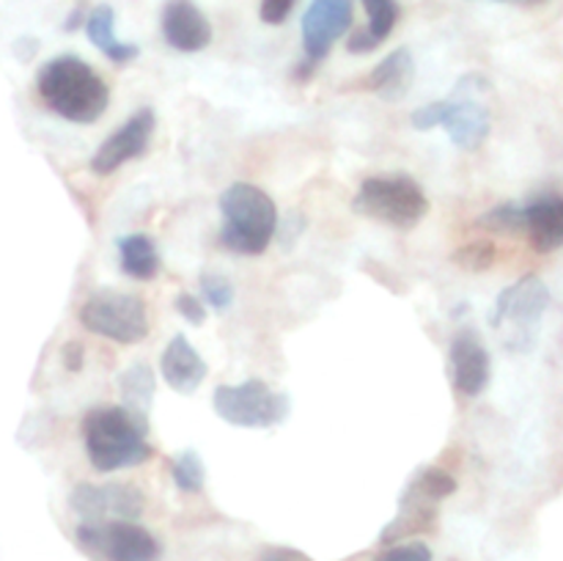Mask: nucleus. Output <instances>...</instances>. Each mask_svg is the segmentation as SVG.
I'll return each instance as SVG.
<instances>
[{"label":"nucleus","mask_w":563,"mask_h":561,"mask_svg":"<svg viewBox=\"0 0 563 561\" xmlns=\"http://www.w3.org/2000/svg\"><path fill=\"white\" fill-rule=\"evenodd\" d=\"M80 22H82V11H80V6H77V9L71 11L69 20H66V31H75V28L80 25Z\"/></svg>","instance_id":"nucleus-34"},{"label":"nucleus","mask_w":563,"mask_h":561,"mask_svg":"<svg viewBox=\"0 0 563 561\" xmlns=\"http://www.w3.org/2000/svg\"><path fill=\"white\" fill-rule=\"evenodd\" d=\"M77 544L104 561H157L159 542L135 520L80 522Z\"/></svg>","instance_id":"nucleus-9"},{"label":"nucleus","mask_w":563,"mask_h":561,"mask_svg":"<svg viewBox=\"0 0 563 561\" xmlns=\"http://www.w3.org/2000/svg\"><path fill=\"white\" fill-rule=\"evenodd\" d=\"M220 215H223V229H220L223 248L242 256H258L267 251L278 226V209L262 187L247 182L229 185L220 196Z\"/></svg>","instance_id":"nucleus-3"},{"label":"nucleus","mask_w":563,"mask_h":561,"mask_svg":"<svg viewBox=\"0 0 563 561\" xmlns=\"http://www.w3.org/2000/svg\"><path fill=\"white\" fill-rule=\"evenodd\" d=\"M412 484H416L423 495H429L432 501H438V504L443 498H449V495L456 493V479L438 465L423 468V471L412 479Z\"/></svg>","instance_id":"nucleus-26"},{"label":"nucleus","mask_w":563,"mask_h":561,"mask_svg":"<svg viewBox=\"0 0 563 561\" xmlns=\"http://www.w3.org/2000/svg\"><path fill=\"white\" fill-rule=\"evenodd\" d=\"M148 421L124 405H104L82 418L88 460L97 471L113 473L135 468L154 454L146 440Z\"/></svg>","instance_id":"nucleus-1"},{"label":"nucleus","mask_w":563,"mask_h":561,"mask_svg":"<svg viewBox=\"0 0 563 561\" xmlns=\"http://www.w3.org/2000/svg\"><path fill=\"white\" fill-rule=\"evenodd\" d=\"M489 352L482 336L473 328H462L451 341V377L456 391L465 396H478L489 383Z\"/></svg>","instance_id":"nucleus-14"},{"label":"nucleus","mask_w":563,"mask_h":561,"mask_svg":"<svg viewBox=\"0 0 563 561\" xmlns=\"http://www.w3.org/2000/svg\"><path fill=\"white\" fill-rule=\"evenodd\" d=\"M522 218L539 253H553L563 245V198L559 193H539L522 209Z\"/></svg>","instance_id":"nucleus-16"},{"label":"nucleus","mask_w":563,"mask_h":561,"mask_svg":"<svg viewBox=\"0 0 563 561\" xmlns=\"http://www.w3.org/2000/svg\"><path fill=\"white\" fill-rule=\"evenodd\" d=\"M201 295L214 311H225L234 302V284L220 273H201Z\"/></svg>","instance_id":"nucleus-27"},{"label":"nucleus","mask_w":563,"mask_h":561,"mask_svg":"<svg viewBox=\"0 0 563 561\" xmlns=\"http://www.w3.org/2000/svg\"><path fill=\"white\" fill-rule=\"evenodd\" d=\"M82 328L104 336L115 344H137L148 333L146 306L137 295L119 289H99L80 306Z\"/></svg>","instance_id":"nucleus-7"},{"label":"nucleus","mask_w":563,"mask_h":561,"mask_svg":"<svg viewBox=\"0 0 563 561\" xmlns=\"http://www.w3.org/2000/svg\"><path fill=\"white\" fill-rule=\"evenodd\" d=\"M176 311H179L181 317H185L190 324L207 322V306H203L198 297L187 295V292H181V295L176 297Z\"/></svg>","instance_id":"nucleus-30"},{"label":"nucleus","mask_w":563,"mask_h":561,"mask_svg":"<svg viewBox=\"0 0 563 561\" xmlns=\"http://www.w3.org/2000/svg\"><path fill=\"white\" fill-rule=\"evenodd\" d=\"M451 258H454V264H460L462 270H467V273H484V270H489L495 264L498 251H495V245L489 240H473L467 242V245L456 248Z\"/></svg>","instance_id":"nucleus-24"},{"label":"nucleus","mask_w":563,"mask_h":561,"mask_svg":"<svg viewBox=\"0 0 563 561\" xmlns=\"http://www.w3.org/2000/svg\"><path fill=\"white\" fill-rule=\"evenodd\" d=\"M119 391L124 396V407L148 416V407L154 402V372L148 369V363H132L130 369L119 374Z\"/></svg>","instance_id":"nucleus-22"},{"label":"nucleus","mask_w":563,"mask_h":561,"mask_svg":"<svg viewBox=\"0 0 563 561\" xmlns=\"http://www.w3.org/2000/svg\"><path fill=\"white\" fill-rule=\"evenodd\" d=\"M82 358H86V350H82L80 341H69V344L64 346V366L69 369V372H80Z\"/></svg>","instance_id":"nucleus-32"},{"label":"nucleus","mask_w":563,"mask_h":561,"mask_svg":"<svg viewBox=\"0 0 563 561\" xmlns=\"http://www.w3.org/2000/svg\"><path fill=\"white\" fill-rule=\"evenodd\" d=\"M214 413L223 421L245 429L275 427L289 413V399L269 388L264 380H245L240 385H220L212 396Z\"/></svg>","instance_id":"nucleus-8"},{"label":"nucleus","mask_w":563,"mask_h":561,"mask_svg":"<svg viewBox=\"0 0 563 561\" xmlns=\"http://www.w3.org/2000/svg\"><path fill=\"white\" fill-rule=\"evenodd\" d=\"M410 121L418 132H427V130H434V127H440V102H429L423 105V108H418L416 113L410 116Z\"/></svg>","instance_id":"nucleus-31"},{"label":"nucleus","mask_w":563,"mask_h":561,"mask_svg":"<svg viewBox=\"0 0 563 561\" xmlns=\"http://www.w3.org/2000/svg\"><path fill=\"white\" fill-rule=\"evenodd\" d=\"M434 517H438V501H432L429 495H423L421 490L410 482L405 498H401L399 515L394 517V522H388V526H385L379 542L390 544V542H396V539L407 537V534L432 531Z\"/></svg>","instance_id":"nucleus-18"},{"label":"nucleus","mask_w":563,"mask_h":561,"mask_svg":"<svg viewBox=\"0 0 563 561\" xmlns=\"http://www.w3.org/2000/svg\"><path fill=\"white\" fill-rule=\"evenodd\" d=\"M69 506L86 522L137 520L143 515V493L132 484H77Z\"/></svg>","instance_id":"nucleus-10"},{"label":"nucleus","mask_w":563,"mask_h":561,"mask_svg":"<svg viewBox=\"0 0 563 561\" xmlns=\"http://www.w3.org/2000/svg\"><path fill=\"white\" fill-rule=\"evenodd\" d=\"M478 226L493 231V234H515L526 226V218H522V207H517V204H500V207L484 212L478 218Z\"/></svg>","instance_id":"nucleus-25"},{"label":"nucleus","mask_w":563,"mask_h":561,"mask_svg":"<svg viewBox=\"0 0 563 561\" xmlns=\"http://www.w3.org/2000/svg\"><path fill=\"white\" fill-rule=\"evenodd\" d=\"M528 3H542V0H528Z\"/></svg>","instance_id":"nucleus-35"},{"label":"nucleus","mask_w":563,"mask_h":561,"mask_svg":"<svg viewBox=\"0 0 563 561\" xmlns=\"http://www.w3.org/2000/svg\"><path fill=\"white\" fill-rule=\"evenodd\" d=\"M170 473H174V482L181 493H201L203 482H207V468H203L198 451L192 449L176 457Z\"/></svg>","instance_id":"nucleus-23"},{"label":"nucleus","mask_w":563,"mask_h":561,"mask_svg":"<svg viewBox=\"0 0 563 561\" xmlns=\"http://www.w3.org/2000/svg\"><path fill=\"white\" fill-rule=\"evenodd\" d=\"M38 97L71 124H93L108 110V82L77 55H58L38 69Z\"/></svg>","instance_id":"nucleus-2"},{"label":"nucleus","mask_w":563,"mask_h":561,"mask_svg":"<svg viewBox=\"0 0 563 561\" xmlns=\"http://www.w3.org/2000/svg\"><path fill=\"white\" fill-rule=\"evenodd\" d=\"M352 0H313L302 14V47L306 61L319 64L333 44L350 31Z\"/></svg>","instance_id":"nucleus-12"},{"label":"nucleus","mask_w":563,"mask_h":561,"mask_svg":"<svg viewBox=\"0 0 563 561\" xmlns=\"http://www.w3.org/2000/svg\"><path fill=\"white\" fill-rule=\"evenodd\" d=\"M368 14V28L352 33V38L346 42L350 53L366 55L372 50H377L385 38L394 33L396 22H399V3L396 0H363Z\"/></svg>","instance_id":"nucleus-19"},{"label":"nucleus","mask_w":563,"mask_h":561,"mask_svg":"<svg viewBox=\"0 0 563 561\" xmlns=\"http://www.w3.org/2000/svg\"><path fill=\"white\" fill-rule=\"evenodd\" d=\"M119 262L130 278L148 280L159 273L157 245L148 234H130L119 240Z\"/></svg>","instance_id":"nucleus-21"},{"label":"nucleus","mask_w":563,"mask_h":561,"mask_svg":"<svg viewBox=\"0 0 563 561\" xmlns=\"http://www.w3.org/2000/svg\"><path fill=\"white\" fill-rule=\"evenodd\" d=\"M262 561H308L306 556L289 548H273L262 556Z\"/></svg>","instance_id":"nucleus-33"},{"label":"nucleus","mask_w":563,"mask_h":561,"mask_svg":"<svg viewBox=\"0 0 563 561\" xmlns=\"http://www.w3.org/2000/svg\"><path fill=\"white\" fill-rule=\"evenodd\" d=\"M154 127H157V116L152 108H141L108 138V141L99 143V148L91 157V170L93 174H113L121 165L137 160L146 154L148 143H152Z\"/></svg>","instance_id":"nucleus-11"},{"label":"nucleus","mask_w":563,"mask_h":561,"mask_svg":"<svg viewBox=\"0 0 563 561\" xmlns=\"http://www.w3.org/2000/svg\"><path fill=\"white\" fill-rule=\"evenodd\" d=\"M295 3L297 0H262L258 14H262V22H267V25H280V22L289 20Z\"/></svg>","instance_id":"nucleus-29"},{"label":"nucleus","mask_w":563,"mask_h":561,"mask_svg":"<svg viewBox=\"0 0 563 561\" xmlns=\"http://www.w3.org/2000/svg\"><path fill=\"white\" fill-rule=\"evenodd\" d=\"M550 308V289L542 278L528 275L517 284L506 286L495 297L489 324L500 333L504 344L511 352H528L537 344L539 322Z\"/></svg>","instance_id":"nucleus-4"},{"label":"nucleus","mask_w":563,"mask_h":561,"mask_svg":"<svg viewBox=\"0 0 563 561\" xmlns=\"http://www.w3.org/2000/svg\"><path fill=\"white\" fill-rule=\"evenodd\" d=\"M163 38L179 53H201L212 44V25L192 0H168L159 16Z\"/></svg>","instance_id":"nucleus-13"},{"label":"nucleus","mask_w":563,"mask_h":561,"mask_svg":"<svg viewBox=\"0 0 563 561\" xmlns=\"http://www.w3.org/2000/svg\"><path fill=\"white\" fill-rule=\"evenodd\" d=\"M412 77H416V61L407 47L394 50L388 58L379 61L372 69V75L366 77L368 91L377 94L383 102H399L405 99V94L410 91Z\"/></svg>","instance_id":"nucleus-17"},{"label":"nucleus","mask_w":563,"mask_h":561,"mask_svg":"<svg viewBox=\"0 0 563 561\" xmlns=\"http://www.w3.org/2000/svg\"><path fill=\"white\" fill-rule=\"evenodd\" d=\"M159 369L163 377L176 394H196L198 385L207 377V361L198 355L196 346L187 341V336L176 333L174 339L165 344L163 358H159Z\"/></svg>","instance_id":"nucleus-15"},{"label":"nucleus","mask_w":563,"mask_h":561,"mask_svg":"<svg viewBox=\"0 0 563 561\" xmlns=\"http://www.w3.org/2000/svg\"><path fill=\"white\" fill-rule=\"evenodd\" d=\"M493 88L482 75H465L449 99H440V127L449 132L451 143L465 152L482 146L493 127L489 102Z\"/></svg>","instance_id":"nucleus-6"},{"label":"nucleus","mask_w":563,"mask_h":561,"mask_svg":"<svg viewBox=\"0 0 563 561\" xmlns=\"http://www.w3.org/2000/svg\"><path fill=\"white\" fill-rule=\"evenodd\" d=\"M86 33L88 38H91L93 47L102 50L113 64H130V61H135L137 55H141L137 44L121 42V38L115 36V11L110 9V6L102 3L88 14Z\"/></svg>","instance_id":"nucleus-20"},{"label":"nucleus","mask_w":563,"mask_h":561,"mask_svg":"<svg viewBox=\"0 0 563 561\" xmlns=\"http://www.w3.org/2000/svg\"><path fill=\"white\" fill-rule=\"evenodd\" d=\"M352 209L363 218L410 231L427 218L429 198L423 187L410 176H372L361 185Z\"/></svg>","instance_id":"nucleus-5"},{"label":"nucleus","mask_w":563,"mask_h":561,"mask_svg":"<svg viewBox=\"0 0 563 561\" xmlns=\"http://www.w3.org/2000/svg\"><path fill=\"white\" fill-rule=\"evenodd\" d=\"M374 561H432V550H429L423 542H407V544H396V548H388Z\"/></svg>","instance_id":"nucleus-28"}]
</instances>
